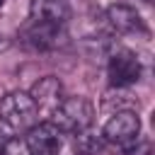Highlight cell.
<instances>
[{
    "mask_svg": "<svg viewBox=\"0 0 155 155\" xmlns=\"http://www.w3.org/2000/svg\"><path fill=\"white\" fill-rule=\"evenodd\" d=\"M145 2H153V0H145Z\"/></svg>",
    "mask_w": 155,
    "mask_h": 155,
    "instance_id": "15",
    "label": "cell"
},
{
    "mask_svg": "<svg viewBox=\"0 0 155 155\" xmlns=\"http://www.w3.org/2000/svg\"><path fill=\"white\" fill-rule=\"evenodd\" d=\"M92 119H94V109L85 97H63L51 114V124L61 133H70V136L90 128Z\"/></svg>",
    "mask_w": 155,
    "mask_h": 155,
    "instance_id": "1",
    "label": "cell"
},
{
    "mask_svg": "<svg viewBox=\"0 0 155 155\" xmlns=\"http://www.w3.org/2000/svg\"><path fill=\"white\" fill-rule=\"evenodd\" d=\"M24 41L36 48V51H56V48H63L68 44V34H65V27H58V24H41V22H29V27L22 31Z\"/></svg>",
    "mask_w": 155,
    "mask_h": 155,
    "instance_id": "5",
    "label": "cell"
},
{
    "mask_svg": "<svg viewBox=\"0 0 155 155\" xmlns=\"http://www.w3.org/2000/svg\"><path fill=\"white\" fill-rule=\"evenodd\" d=\"M138 136H140V119L136 111L131 109H119L111 114V119L104 124L102 128V138L104 143H111V145H119L121 150L131 148L133 143H138Z\"/></svg>",
    "mask_w": 155,
    "mask_h": 155,
    "instance_id": "2",
    "label": "cell"
},
{
    "mask_svg": "<svg viewBox=\"0 0 155 155\" xmlns=\"http://www.w3.org/2000/svg\"><path fill=\"white\" fill-rule=\"evenodd\" d=\"M29 97L34 99V104H36L39 109H41V107L53 109V107L63 99V85H61V80H58L56 75H44V78H39V80L31 85Z\"/></svg>",
    "mask_w": 155,
    "mask_h": 155,
    "instance_id": "9",
    "label": "cell"
},
{
    "mask_svg": "<svg viewBox=\"0 0 155 155\" xmlns=\"http://www.w3.org/2000/svg\"><path fill=\"white\" fill-rule=\"evenodd\" d=\"M140 61L133 51L128 48H116L109 53V63H107V75L109 82L114 87H128L133 82H138L140 78Z\"/></svg>",
    "mask_w": 155,
    "mask_h": 155,
    "instance_id": "4",
    "label": "cell"
},
{
    "mask_svg": "<svg viewBox=\"0 0 155 155\" xmlns=\"http://www.w3.org/2000/svg\"><path fill=\"white\" fill-rule=\"evenodd\" d=\"M24 140H27L31 155H58V150L63 145V133L51 121H41V124H34L31 128H27Z\"/></svg>",
    "mask_w": 155,
    "mask_h": 155,
    "instance_id": "6",
    "label": "cell"
},
{
    "mask_svg": "<svg viewBox=\"0 0 155 155\" xmlns=\"http://www.w3.org/2000/svg\"><path fill=\"white\" fill-rule=\"evenodd\" d=\"M36 111H39V107L34 104L29 92L15 90V92H7L0 99V116L12 126V131L31 128L36 124Z\"/></svg>",
    "mask_w": 155,
    "mask_h": 155,
    "instance_id": "3",
    "label": "cell"
},
{
    "mask_svg": "<svg viewBox=\"0 0 155 155\" xmlns=\"http://www.w3.org/2000/svg\"><path fill=\"white\" fill-rule=\"evenodd\" d=\"M73 145H75V155H99L102 148H104V138L92 133L90 128H85V131L75 133V143Z\"/></svg>",
    "mask_w": 155,
    "mask_h": 155,
    "instance_id": "10",
    "label": "cell"
},
{
    "mask_svg": "<svg viewBox=\"0 0 155 155\" xmlns=\"http://www.w3.org/2000/svg\"><path fill=\"white\" fill-rule=\"evenodd\" d=\"M107 19H109L111 29H116L119 34H148L143 17L128 5H109Z\"/></svg>",
    "mask_w": 155,
    "mask_h": 155,
    "instance_id": "8",
    "label": "cell"
},
{
    "mask_svg": "<svg viewBox=\"0 0 155 155\" xmlns=\"http://www.w3.org/2000/svg\"><path fill=\"white\" fill-rule=\"evenodd\" d=\"M2 2H5V0H0V7H2Z\"/></svg>",
    "mask_w": 155,
    "mask_h": 155,
    "instance_id": "14",
    "label": "cell"
},
{
    "mask_svg": "<svg viewBox=\"0 0 155 155\" xmlns=\"http://www.w3.org/2000/svg\"><path fill=\"white\" fill-rule=\"evenodd\" d=\"M0 153H2V155H31L27 140H24V138H17V136H10V138L0 145Z\"/></svg>",
    "mask_w": 155,
    "mask_h": 155,
    "instance_id": "11",
    "label": "cell"
},
{
    "mask_svg": "<svg viewBox=\"0 0 155 155\" xmlns=\"http://www.w3.org/2000/svg\"><path fill=\"white\" fill-rule=\"evenodd\" d=\"M10 136H15V131H12V126H10V124H7V121L0 116V145H2V143H5Z\"/></svg>",
    "mask_w": 155,
    "mask_h": 155,
    "instance_id": "12",
    "label": "cell"
},
{
    "mask_svg": "<svg viewBox=\"0 0 155 155\" xmlns=\"http://www.w3.org/2000/svg\"><path fill=\"white\" fill-rule=\"evenodd\" d=\"M7 48H10V41H7V39L0 34V51H7Z\"/></svg>",
    "mask_w": 155,
    "mask_h": 155,
    "instance_id": "13",
    "label": "cell"
},
{
    "mask_svg": "<svg viewBox=\"0 0 155 155\" xmlns=\"http://www.w3.org/2000/svg\"><path fill=\"white\" fill-rule=\"evenodd\" d=\"M0 155H2V153H0Z\"/></svg>",
    "mask_w": 155,
    "mask_h": 155,
    "instance_id": "16",
    "label": "cell"
},
{
    "mask_svg": "<svg viewBox=\"0 0 155 155\" xmlns=\"http://www.w3.org/2000/svg\"><path fill=\"white\" fill-rule=\"evenodd\" d=\"M70 17L65 0H29V19L41 24H58L65 27Z\"/></svg>",
    "mask_w": 155,
    "mask_h": 155,
    "instance_id": "7",
    "label": "cell"
}]
</instances>
